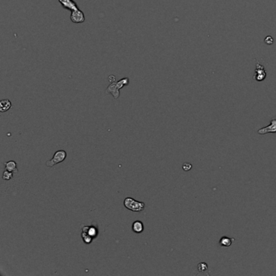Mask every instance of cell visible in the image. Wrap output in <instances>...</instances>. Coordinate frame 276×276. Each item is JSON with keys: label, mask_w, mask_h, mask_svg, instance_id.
<instances>
[{"label": "cell", "mask_w": 276, "mask_h": 276, "mask_svg": "<svg viewBox=\"0 0 276 276\" xmlns=\"http://www.w3.org/2000/svg\"><path fill=\"white\" fill-rule=\"evenodd\" d=\"M4 165H5V170H7V171H10V172H18L16 163L15 161H13V160H10V161L6 162L4 164Z\"/></svg>", "instance_id": "12"}, {"label": "cell", "mask_w": 276, "mask_h": 276, "mask_svg": "<svg viewBox=\"0 0 276 276\" xmlns=\"http://www.w3.org/2000/svg\"><path fill=\"white\" fill-rule=\"evenodd\" d=\"M71 21L75 24H81L85 21V16L82 11L78 9L76 11H72L71 14Z\"/></svg>", "instance_id": "4"}, {"label": "cell", "mask_w": 276, "mask_h": 276, "mask_svg": "<svg viewBox=\"0 0 276 276\" xmlns=\"http://www.w3.org/2000/svg\"><path fill=\"white\" fill-rule=\"evenodd\" d=\"M66 157H67V152L65 151H63V150H59V151H57L54 153L51 160L46 161L45 164L48 167H53L55 164H59L61 162L64 161Z\"/></svg>", "instance_id": "3"}, {"label": "cell", "mask_w": 276, "mask_h": 276, "mask_svg": "<svg viewBox=\"0 0 276 276\" xmlns=\"http://www.w3.org/2000/svg\"><path fill=\"white\" fill-rule=\"evenodd\" d=\"M264 41H265V43L266 45H272V44L274 43V38L271 36H267V37H266Z\"/></svg>", "instance_id": "17"}, {"label": "cell", "mask_w": 276, "mask_h": 276, "mask_svg": "<svg viewBox=\"0 0 276 276\" xmlns=\"http://www.w3.org/2000/svg\"><path fill=\"white\" fill-rule=\"evenodd\" d=\"M130 83V79L128 77H125L118 80L117 82L110 83V84L107 87L106 92L108 94H111L113 98L117 99L120 96V89L123 87L127 86Z\"/></svg>", "instance_id": "1"}, {"label": "cell", "mask_w": 276, "mask_h": 276, "mask_svg": "<svg viewBox=\"0 0 276 276\" xmlns=\"http://www.w3.org/2000/svg\"><path fill=\"white\" fill-rule=\"evenodd\" d=\"M81 237H82V239L83 241H84V243L87 244V245H89V244L92 243V240H93V238L91 237L90 236L88 235V234H86V233L84 232H82Z\"/></svg>", "instance_id": "13"}, {"label": "cell", "mask_w": 276, "mask_h": 276, "mask_svg": "<svg viewBox=\"0 0 276 276\" xmlns=\"http://www.w3.org/2000/svg\"><path fill=\"white\" fill-rule=\"evenodd\" d=\"M266 76V71L264 70V67L262 66H261L259 64V62H257V65H256V69H255V75L254 76V80H257V81H262V80H265V78Z\"/></svg>", "instance_id": "5"}, {"label": "cell", "mask_w": 276, "mask_h": 276, "mask_svg": "<svg viewBox=\"0 0 276 276\" xmlns=\"http://www.w3.org/2000/svg\"><path fill=\"white\" fill-rule=\"evenodd\" d=\"M58 1L61 3V5L62 6L63 8L67 9V10L71 11V12L79 9L78 5L76 4V2L74 0H58Z\"/></svg>", "instance_id": "7"}, {"label": "cell", "mask_w": 276, "mask_h": 276, "mask_svg": "<svg viewBox=\"0 0 276 276\" xmlns=\"http://www.w3.org/2000/svg\"><path fill=\"white\" fill-rule=\"evenodd\" d=\"M108 80H109V82L110 83L115 82V76H108Z\"/></svg>", "instance_id": "18"}, {"label": "cell", "mask_w": 276, "mask_h": 276, "mask_svg": "<svg viewBox=\"0 0 276 276\" xmlns=\"http://www.w3.org/2000/svg\"><path fill=\"white\" fill-rule=\"evenodd\" d=\"M132 230L135 233H142L144 230V226H143V222L139 220L135 221L132 223Z\"/></svg>", "instance_id": "9"}, {"label": "cell", "mask_w": 276, "mask_h": 276, "mask_svg": "<svg viewBox=\"0 0 276 276\" xmlns=\"http://www.w3.org/2000/svg\"><path fill=\"white\" fill-rule=\"evenodd\" d=\"M191 168H192V164L188 163V162H186V163H184L183 165H182V169L184 170V171H186V172H187V171H190Z\"/></svg>", "instance_id": "16"}, {"label": "cell", "mask_w": 276, "mask_h": 276, "mask_svg": "<svg viewBox=\"0 0 276 276\" xmlns=\"http://www.w3.org/2000/svg\"><path fill=\"white\" fill-rule=\"evenodd\" d=\"M124 207L126 209L134 212H140L145 208V203L143 202H139L134 199L133 198H126L123 202Z\"/></svg>", "instance_id": "2"}, {"label": "cell", "mask_w": 276, "mask_h": 276, "mask_svg": "<svg viewBox=\"0 0 276 276\" xmlns=\"http://www.w3.org/2000/svg\"><path fill=\"white\" fill-rule=\"evenodd\" d=\"M12 104L8 99H4V100H2L0 101V111L1 112H7L12 108Z\"/></svg>", "instance_id": "10"}, {"label": "cell", "mask_w": 276, "mask_h": 276, "mask_svg": "<svg viewBox=\"0 0 276 276\" xmlns=\"http://www.w3.org/2000/svg\"><path fill=\"white\" fill-rule=\"evenodd\" d=\"M82 232L86 233V234L90 236L91 237L94 239L98 236V228L96 226H93V225H92V226H84L82 228Z\"/></svg>", "instance_id": "8"}, {"label": "cell", "mask_w": 276, "mask_h": 276, "mask_svg": "<svg viewBox=\"0 0 276 276\" xmlns=\"http://www.w3.org/2000/svg\"><path fill=\"white\" fill-rule=\"evenodd\" d=\"M259 135H266L268 133H276V118L272 119L270 124L266 127H262L258 131Z\"/></svg>", "instance_id": "6"}, {"label": "cell", "mask_w": 276, "mask_h": 276, "mask_svg": "<svg viewBox=\"0 0 276 276\" xmlns=\"http://www.w3.org/2000/svg\"><path fill=\"white\" fill-rule=\"evenodd\" d=\"M208 269V266L206 262H200L198 265V270L199 272H204Z\"/></svg>", "instance_id": "14"}, {"label": "cell", "mask_w": 276, "mask_h": 276, "mask_svg": "<svg viewBox=\"0 0 276 276\" xmlns=\"http://www.w3.org/2000/svg\"><path fill=\"white\" fill-rule=\"evenodd\" d=\"M235 241L234 238H230L228 237H222L219 240V244L220 246H223V247H229V246H232V242Z\"/></svg>", "instance_id": "11"}, {"label": "cell", "mask_w": 276, "mask_h": 276, "mask_svg": "<svg viewBox=\"0 0 276 276\" xmlns=\"http://www.w3.org/2000/svg\"><path fill=\"white\" fill-rule=\"evenodd\" d=\"M13 177L12 172H10V171H7V170H5L3 173H2V179L4 180H11Z\"/></svg>", "instance_id": "15"}]
</instances>
